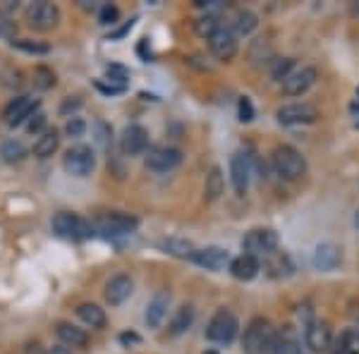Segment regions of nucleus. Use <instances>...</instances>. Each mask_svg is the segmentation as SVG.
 I'll return each instance as SVG.
<instances>
[{"label": "nucleus", "instance_id": "30", "mask_svg": "<svg viewBox=\"0 0 359 354\" xmlns=\"http://www.w3.org/2000/svg\"><path fill=\"white\" fill-rule=\"evenodd\" d=\"M0 156H3L5 163H20V161L27 158V147L20 139H10L0 147Z\"/></svg>", "mask_w": 359, "mask_h": 354}, {"label": "nucleus", "instance_id": "39", "mask_svg": "<svg viewBox=\"0 0 359 354\" xmlns=\"http://www.w3.org/2000/svg\"><path fill=\"white\" fill-rule=\"evenodd\" d=\"M43 127H46V115L43 113H36L32 120H29V125H27V132L29 135H43Z\"/></svg>", "mask_w": 359, "mask_h": 354}, {"label": "nucleus", "instance_id": "24", "mask_svg": "<svg viewBox=\"0 0 359 354\" xmlns=\"http://www.w3.org/2000/svg\"><path fill=\"white\" fill-rule=\"evenodd\" d=\"M77 316L82 318L86 326H91V328H96V330L106 328V323H108L106 311H103L98 304H91V301H84V304L77 306Z\"/></svg>", "mask_w": 359, "mask_h": 354}, {"label": "nucleus", "instance_id": "31", "mask_svg": "<svg viewBox=\"0 0 359 354\" xmlns=\"http://www.w3.org/2000/svg\"><path fill=\"white\" fill-rule=\"evenodd\" d=\"M13 48L22 50V53H32V55H46L50 53V46L43 41H29V39H13Z\"/></svg>", "mask_w": 359, "mask_h": 354}, {"label": "nucleus", "instance_id": "5", "mask_svg": "<svg viewBox=\"0 0 359 354\" xmlns=\"http://www.w3.org/2000/svg\"><path fill=\"white\" fill-rule=\"evenodd\" d=\"M242 249L254 259H269L278 249V232L271 228H257L247 232L245 240H242Z\"/></svg>", "mask_w": 359, "mask_h": 354}, {"label": "nucleus", "instance_id": "50", "mask_svg": "<svg viewBox=\"0 0 359 354\" xmlns=\"http://www.w3.org/2000/svg\"><path fill=\"white\" fill-rule=\"evenodd\" d=\"M347 354H357V352H352V350H350V352H347Z\"/></svg>", "mask_w": 359, "mask_h": 354}, {"label": "nucleus", "instance_id": "21", "mask_svg": "<svg viewBox=\"0 0 359 354\" xmlns=\"http://www.w3.org/2000/svg\"><path fill=\"white\" fill-rule=\"evenodd\" d=\"M55 333H57V338H60L62 345H67V347H86L89 345V335H86V330L72 326V323H57Z\"/></svg>", "mask_w": 359, "mask_h": 354}, {"label": "nucleus", "instance_id": "1", "mask_svg": "<svg viewBox=\"0 0 359 354\" xmlns=\"http://www.w3.org/2000/svg\"><path fill=\"white\" fill-rule=\"evenodd\" d=\"M242 350L245 354H273L276 350V328L266 318L249 321L242 335Z\"/></svg>", "mask_w": 359, "mask_h": 354}, {"label": "nucleus", "instance_id": "37", "mask_svg": "<svg viewBox=\"0 0 359 354\" xmlns=\"http://www.w3.org/2000/svg\"><path fill=\"white\" fill-rule=\"evenodd\" d=\"M84 132H86V123L82 118H69L67 120V125H65V135L67 137L79 139V137H84Z\"/></svg>", "mask_w": 359, "mask_h": 354}, {"label": "nucleus", "instance_id": "46", "mask_svg": "<svg viewBox=\"0 0 359 354\" xmlns=\"http://www.w3.org/2000/svg\"><path fill=\"white\" fill-rule=\"evenodd\" d=\"M120 342H123V345H130V342H139V335H135V333H123V335H120Z\"/></svg>", "mask_w": 359, "mask_h": 354}, {"label": "nucleus", "instance_id": "26", "mask_svg": "<svg viewBox=\"0 0 359 354\" xmlns=\"http://www.w3.org/2000/svg\"><path fill=\"white\" fill-rule=\"evenodd\" d=\"M223 189H225L223 172H221V168H218V165H213L211 172L206 175V184H204V196H206L208 204H213V201L221 199Z\"/></svg>", "mask_w": 359, "mask_h": 354}, {"label": "nucleus", "instance_id": "29", "mask_svg": "<svg viewBox=\"0 0 359 354\" xmlns=\"http://www.w3.org/2000/svg\"><path fill=\"white\" fill-rule=\"evenodd\" d=\"M161 247H163L168 254H172V257H177V259H192V257H194V252H196L192 242H187V240H177V237H170V240H163V242H161Z\"/></svg>", "mask_w": 359, "mask_h": 354}, {"label": "nucleus", "instance_id": "43", "mask_svg": "<svg viewBox=\"0 0 359 354\" xmlns=\"http://www.w3.org/2000/svg\"><path fill=\"white\" fill-rule=\"evenodd\" d=\"M96 89H98V91H103V94H108V96H113V94H123L125 86H120V84H103L101 79H98V82H96Z\"/></svg>", "mask_w": 359, "mask_h": 354}, {"label": "nucleus", "instance_id": "3", "mask_svg": "<svg viewBox=\"0 0 359 354\" xmlns=\"http://www.w3.org/2000/svg\"><path fill=\"white\" fill-rule=\"evenodd\" d=\"M273 168L283 179L294 182L306 172V158L290 144H283L273 151Z\"/></svg>", "mask_w": 359, "mask_h": 354}, {"label": "nucleus", "instance_id": "22", "mask_svg": "<svg viewBox=\"0 0 359 354\" xmlns=\"http://www.w3.org/2000/svg\"><path fill=\"white\" fill-rule=\"evenodd\" d=\"M57 147H60V132L53 127V130H46L43 135H39L32 151L36 158H50V156L57 151Z\"/></svg>", "mask_w": 359, "mask_h": 354}, {"label": "nucleus", "instance_id": "45", "mask_svg": "<svg viewBox=\"0 0 359 354\" xmlns=\"http://www.w3.org/2000/svg\"><path fill=\"white\" fill-rule=\"evenodd\" d=\"M79 106H82V101H72V98H69V101H65V103H62L60 113H62V115H67L69 110H74V108H79Z\"/></svg>", "mask_w": 359, "mask_h": 354}, {"label": "nucleus", "instance_id": "20", "mask_svg": "<svg viewBox=\"0 0 359 354\" xmlns=\"http://www.w3.org/2000/svg\"><path fill=\"white\" fill-rule=\"evenodd\" d=\"M259 271H262L259 259L249 257V254H242V257L230 261V273H233V278H237V280H254L259 275Z\"/></svg>", "mask_w": 359, "mask_h": 354}, {"label": "nucleus", "instance_id": "14", "mask_svg": "<svg viewBox=\"0 0 359 354\" xmlns=\"http://www.w3.org/2000/svg\"><path fill=\"white\" fill-rule=\"evenodd\" d=\"M208 41V48H211V53L218 57L221 62H228L233 60L237 55V36L233 34V29L228 27H221L213 36L206 39Z\"/></svg>", "mask_w": 359, "mask_h": 354}, {"label": "nucleus", "instance_id": "51", "mask_svg": "<svg viewBox=\"0 0 359 354\" xmlns=\"http://www.w3.org/2000/svg\"><path fill=\"white\" fill-rule=\"evenodd\" d=\"M357 340H359V328H357Z\"/></svg>", "mask_w": 359, "mask_h": 354}, {"label": "nucleus", "instance_id": "44", "mask_svg": "<svg viewBox=\"0 0 359 354\" xmlns=\"http://www.w3.org/2000/svg\"><path fill=\"white\" fill-rule=\"evenodd\" d=\"M132 27H135V20H132V22H127V25H125V27H120V29H118V32H113V34H111V39H113V41H118V39H123V36H125V34H127V32H130V29H132Z\"/></svg>", "mask_w": 359, "mask_h": 354}, {"label": "nucleus", "instance_id": "49", "mask_svg": "<svg viewBox=\"0 0 359 354\" xmlns=\"http://www.w3.org/2000/svg\"><path fill=\"white\" fill-rule=\"evenodd\" d=\"M355 223L359 225V213H357V216H355Z\"/></svg>", "mask_w": 359, "mask_h": 354}, {"label": "nucleus", "instance_id": "11", "mask_svg": "<svg viewBox=\"0 0 359 354\" xmlns=\"http://www.w3.org/2000/svg\"><path fill=\"white\" fill-rule=\"evenodd\" d=\"M36 113H39V98H34V96H17V98H13V101L8 103L3 118H5V125L20 127V125L29 123V120H32Z\"/></svg>", "mask_w": 359, "mask_h": 354}, {"label": "nucleus", "instance_id": "47", "mask_svg": "<svg viewBox=\"0 0 359 354\" xmlns=\"http://www.w3.org/2000/svg\"><path fill=\"white\" fill-rule=\"evenodd\" d=\"M350 113H352V118H355V125L359 127V103H352V106H350Z\"/></svg>", "mask_w": 359, "mask_h": 354}, {"label": "nucleus", "instance_id": "27", "mask_svg": "<svg viewBox=\"0 0 359 354\" xmlns=\"http://www.w3.org/2000/svg\"><path fill=\"white\" fill-rule=\"evenodd\" d=\"M192 323H194V306H189V304L180 306V309L175 311V316H172V321H170V333L182 335L184 330H189Z\"/></svg>", "mask_w": 359, "mask_h": 354}, {"label": "nucleus", "instance_id": "9", "mask_svg": "<svg viewBox=\"0 0 359 354\" xmlns=\"http://www.w3.org/2000/svg\"><path fill=\"white\" fill-rule=\"evenodd\" d=\"M139 228V220L130 213H103L96 218L94 230H98L106 237H125L132 235Z\"/></svg>", "mask_w": 359, "mask_h": 354}, {"label": "nucleus", "instance_id": "19", "mask_svg": "<svg viewBox=\"0 0 359 354\" xmlns=\"http://www.w3.org/2000/svg\"><path fill=\"white\" fill-rule=\"evenodd\" d=\"M311 264H314V268H318V271H333V268H338V264H340V247L338 245H331V242H326V245H318L314 249Z\"/></svg>", "mask_w": 359, "mask_h": 354}, {"label": "nucleus", "instance_id": "12", "mask_svg": "<svg viewBox=\"0 0 359 354\" xmlns=\"http://www.w3.org/2000/svg\"><path fill=\"white\" fill-rule=\"evenodd\" d=\"M182 163V151L175 147H156L147 154V168L154 172H170Z\"/></svg>", "mask_w": 359, "mask_h": 354}, {"label": "nucleus", "instance_id": "23", "mask_svg": "<svg viewBox=\"0 0 359 354\" xmlns=\"http://www.w3.org/2000/svg\"><path fill=\"white\" fill-rule=\"evenodd\" d=\"M168 301H170V294L168 292H158L156 297L149 301L147 306V323L151 328H158L163 323L165 313H168Z\"/></svg>", "mask_w": 359, "mask_h": 354}, {"label": "nucleus", "instance_id": "35", "mask_svg": "<svg viewBox=\"0 0 359 354\" xmlns=\"http://www.w3.org/2000/svg\"><path fill=\"white\" fill-rule=\"evenodd\" d=\"M55 84V74L48 67H36L34 69V86L36 89H50Z\"/></svg>", "mask_w": 359, "mask_h": 354}, {"label": "nucleus", "instance_id": "40", "mask_svg": "<svg viewBox=\"0 0 359 354\" xmlns=\"http://www.w3.org/2000/svg\"><path fill=\"white\" fill-rule=\"evenodd\" d=\"M15 36V22L5 13H0V39H13Z\"/></svg>", "mask_w": 359, "mask_h": 354}, {"label": "nucleus", "instance_id": "48", "mask_svg": "<svg viewBox=\"0 0 359 354\" xmlns=\"http://www.w3.org/2000/svg\"><path fill=\"white\" fill-rule=\"evenodd\" d=\"M355 15H359V3H355Z\"/></svg>", "mask_w": 359, "mask_h": 354}, {"label": "nucleus", "instance_id": "25", "mask_svg": "<svg viewBox=\"0 0 359 354\" xmlns=\"http://www.w3.org/2000/svg\"><path fill=\"white\" fill-rule=\"evenodd\" d=\"M273 354H302L297 335L292 333L290 326H285L283 330H276V350Z\"/></svg>", "mask_w": 359, "mask_h": 354}, {"label": "nucleus", "instance_id": "15", "mask_svg": "<svg viewBox=\"0 0 359 354\" xmlns=\"http://www.w3.org/2000/svg\"><path fill=\"white\" fill-rule=\"evenodd\" d=\"M318 79V72L316 67H299L294 69L290 77L283 82V94L285 96H302L306 91L311 89V86L316 84Z\"/></svg>", "mask_w": 359, "mask_h": 354}, {"label": "nucleus", "instance_id": "18", "mask_svg": "<svg viewBox=\"0 0 359 354\" xmlns=\"http://www.w3.org/2000/svg\"><path fill=\"white\" fill-rule=\"evenodd\" d=\"M132 290H135V282H132V278L125 275V273H118V275H113L111 280H108V285H106V301L111 306L125 304V301L130 299Z\"/></svg>", "mask_w": 359, "mask_h": 354}, {"label": "nucleus", "instance_id": "4", "mask_svg": "<svg viewBox=\"0 0 359 354\" xmlns=\"http://www.w3.org/2000/svg\"><path fill=\"white\" fill-rule=\"evenodd\" d=\"M237 333H240V323H237L235 313L228 309H218L206 326V338L218 345H230L237 338Z\"/></svg>", "mask_w": 359, "mask_h": 354}, {"label": "nucleus", "instance_id": "33", "mask_svg": "<svg viewBox=\"0 0 359 354\" xmlns=\"http://www.w3.org/2000/svg\"><path fill=\"white\" fill-rule=\"evenodd\" d=\"M292 67H294L292 57H283V60H276L273 62V69H271V77H273L276 82H285V79L294 72Z\"/></svg>", "mask_w": 359, "mask_h": 354}, {"label": "nucleus", "instance_id": "32", "mask_svg": "<svg viewBox=\"0 0 359 354\" xmlns=\"http://www.w3.org/2000/svg\"><path fill=\"white\" fill-rule=\"evenodd\" d=\"M221 27H223V25L218 22V17H216V15H208V13H206L199 22H196V34H199V36H204V39H208V36H213V34H216Z\"/></svg>", "mask_w": 359, "mask_h": 354}, {"label": "nucleus", "instance_id": "38", "mask_svg": "<svg viewBox=\"0 0 359 354\" xmlns=\"http://www.w3.org/2000/svg\"><path fill=\"white\" fill-rule=\"evenodd\" d=\"M350 352V333H343L338 340L331 342V350H328V354H347Z\"/></svg>", "mask_w": 359, "mask_h": 354}, {"label": "nucleus", "instance_id": "42", "mask_svg": "<svg viewBox=\"0 0 359 354\" xmlns=\"http://www.w3.org/2000/svg\"><path fill=\"white\" fill-rule=\"evenodd\" d=\"M96 130H98L96 142L101 144V147H108V142H111V137H113V130L106 123H96Z\"/></svg>", "mask_w": 359, "mask_h": 354}, {"label": "nucleus", "instance_id": "6", "mask_svg": "<svg viewBox=\"0 0 359 354\" xmlns=\"http://www.w3.org/2000/svg\"><path fill=\"white\" fill-rule=\"evenodd\" d=\"M53 230L57 237H65V240H89L94 235V225L89 220H84L77 213H57L53 218Z\"/></svg>", "mask_w": 359, "mask_h": 354}, {"label": "nucleus", "instance_id": "8", "mask_svg": "<svg viewBox=\"0 0 359 354\" xmlns=\"http://www.w3.org/2000/svg\"><path fill=\"white\" fill-rule=\"evenodd\" d=\"M25 20L36 32H50L60 22V8L55 3H48V0H39V3H32L25 10Z\"/></svg>", "mask_w": 359, "mask_h": 354}, {"label": "nucleus", "instance_id": "17", "mask_svg": "<svg viewBox=\"0 0 359 354\" xmlns=\"http://www.w3.org/2000/svg\"><path fill=\"white\" fill-rule=\"evenodd\" d=\"M192 261L206 271H223L230 264V254L223 247H204V249H196Z\"/></svg>", "mask_w": 359, "mask_h": 354}, {"label": "nucleus", "instance_id": "41", "mask_svg": "<svg viewBox=\"0 0 359 354\" xmlns=\"http://www.w3.org/2000/svg\"><path fill=\"white\" fill-rule=\"evenodd\" d=\"M240 120L242 123H252L254 120V106H252V101L245 96V98H240Z\"/></svg>", "mask_w": 359, "mask_h": 354}, {"label": "nucleus", "instance_id": "7", "mask_svg": "<svg viewBox=\"0 0 359 354\" xmlns=\"http://www.w3.org/2000/svg\"><path fill=\"white\" fill-rule=\"evenodd\" d=\"M62 168L74 177H89L96 168V154L91 147H84V144H77V147L67 149L65 156H62Z\"/></svg>", "mask_w": 359, "mask_h": 354}, {"label": "nucleus", "instance_id": "36", "mask_svg": "<svg viewBox=\"0 0 359 354\" xmlns=\"http://www.w3.org/2000/svg\"><path fill=\"white\" fill-rule=\"evenodd\" d=\"M118 17H120V10L115 8V5H101V13H98V22H101L103 27H108V25H115L118 22Z\"/></svg>", "mask_w": 359, "mask_h": 354}, {"label": "nucleus", "instance_id": "34", "mask_svg": "<svg viewBox=\"0 0 359 354\" xmlns=\"http://www.w3.org/2000/svg\"><path fill=\"white\" fill-rule=\"evenodd\" d=\"M269 268L273 271L276 275H287V273L292 271V266H290V259H287L285 254H271Z\"/></svg>", "mask_w": 359, "mask_h": 354}, {"label": "nucleus", "instance_id": "10", "mask_svg": "<svg viewBox=\"0 0 359 354\" xmlns=\"http://www.w3.org/2000/svg\"><path fill=\"white\" fill-rule=\"evenodd\" d=\"M318 120V110L311 103H287L278 110V123L283 127H302L314 125Z\"/></svg>", "mask_w": 359, "mask_h": 354}, {"label": "nucleus", "instance_id": "2", "mask_svg": "<svg viewBox=\"0 0 359 354\" xmlns=\"http://www.w3.org/2000/svg\"><path fill=\"white\" fill-rule=\"evenodd\" d=\"M262 172V161L254 154H247V151H237V154L230 158V182H233L235 191L240 196L247 194L249 182L252 177Z\"/></svg>", "mask_w": 359, "mask_h": 354}, {"label": "nucleus", "instance_id": "28", "mask_svg": "<svg viewBox=\"0 0 359 354\" xmlns=\"http://www.w3.org/2000/svg\"><path fill=\"white\" fill-rule=\"evenodd\" d=\"M259 27V17L249 10H242V13L235 15V22H233V34L235 36H249L254 29Z\"/></svg>", "mask_w": 359, "mask_h": 354}, {"label": "nucleus", "instance_id": "16", "mask_svg": "<svg viewBox=\"0 0 359 354\" xmlns=\"http://www.w3.org/2000/svg\"><path fill=\"white\" fill-rule=\"evenodd\" d=\"M120 149L125 156H142L149 149V132L142 125L125 127L123 137H120Z\"/></svg>", "mask_w": 359, "mask_h": 354}, {"label": "nucleus", "instance_id": "13", "mask_svg": "<svg viewBox=\"0 0 359 354\" xmlns=\"http://www.w3.org/2000/svg\"><path fill=\"white\" fill-rule=\"evenodd\" d=\"M304 342L309 347V352H328L333 342V333L331 326L326 321H318V318H311L304 328Z\"/></svg>", "mask_w": 359, "mask_h": 354}]
</instances>
